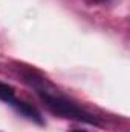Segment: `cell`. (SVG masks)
<instances>
[{
	"label": "cell",
	"instance_id": "1",
	"mask_svg": "<svg viewBox=\"0 0 130 132\" xmlns=\"http://www.w3.org/2000/svg\"><path fill=\"white\" fill-rule=\"evenodd\" d=\"M25 80L37 91V94L40 95V98L44 101V104L57 115H61L64 118L70 120H77V121H84L89 125H99L98 118L95 115H92L90 112L84 111L81 106H78L77 103H73L72 100L67 97L61 95L55 88H52L43 77L34 74V72H26L25 74Z\"/></svg>",
	"mask_w": 130,
	"mask_h": 132
},
{
	"label": "cell",
	"instance_id": "2",
	"mask_svg": "<svg viewBox=\"0 0 130 132\" xmlns=\"http://www.w3.org/2000/svg\"><path fill=\"white\" fill-rule=\"evenodd\" d=\"M11 106H14V108H15V111H17V112H20L22 115H25L26 118L32 120V121L38 123V125H44V120H43V117H41L40 111H38L37 108H34L32 104H29V103H26V101H22V100L15 98L12 103H11Z\"/></svg>",
	"mask_w": 130,
	"mask_h": 132
},
{
	"label": "cell",
	"instance_id": "3",
	"mask_svg": "<svg viewBox=\"0 0 130 132\" xmlns=\"http://www.w3.org/2000/svg\"><path fill=\"white\" fill-rule=\"evenodd\" d=\"M0 100L5 101V103H9V104L15 100V91H14V88L9 86V85H6V83H3V81H0Z\"/></svg>",
	"mask_w": 130,
	"mask_h": 132
},
{
	"label": "cell",
	"instance_id": "4",
	"mask_svg": "<svg viewBox=\"0 0 130 132\" xmlns=\"http://www.w3.org/2000/svg\"><path fill=\"white\" fill-rule=\"evenodd\" d=\"M72 132H87V131H84V129H73Z\"/></svg>",
	"mask_w": 130,
	"mask_h": 132
}]
</instances>
